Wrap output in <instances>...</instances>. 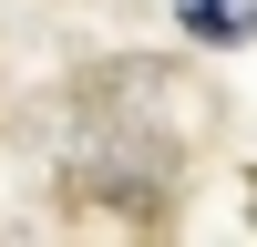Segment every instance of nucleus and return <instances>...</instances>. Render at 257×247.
<instances>
[{"label": "nucleus", "mask_w": 257, "mask_h": 247, "mask_svg": "<svg viewBox=\"0 0 257 247\" xmlns=\"http://www.w3.org/2000/svg\"><path fill=\"white\" fill-rule=\"evenodd\" d=\"M72 144H62V185L82 206H123V216H165L185 175V144L206 124V93L165 62H103L82 82Z\"/></svg>", "instance_id": "obj_1"}, {"label": "nucleus", "mask_w": 257, "mask_h": 247, "mask_svg": "<svg viewBox=\"0 0 257 247\" xmlns=\"http://www.w3.org/2000/svg\"><path fill=\"white\" fill-rule=\"evenodd\" d=\"M175 21L196 41H257V0H175Z\"/></svg>", "instance_id": "obj_2"}]
</instances>
